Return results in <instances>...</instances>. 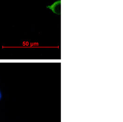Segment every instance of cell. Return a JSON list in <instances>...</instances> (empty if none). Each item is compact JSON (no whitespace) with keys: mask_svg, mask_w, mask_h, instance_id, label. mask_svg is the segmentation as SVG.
<instances>
[{"mask_svg":"<svg viewBox=\"0 0 123 122\" xmlns=\"http://www.w3.org/2000/svg\"><path fill=\"white\" fill-rule=\"evenodd\" d=\"M1 97H2V94H1V92H0V100H1Z\"/></svg>","mask_w":123,"mask_h":122,"instance_id":"2","label":"cell"},{"mask_svg":"<svg viewBox=\"0 0 123 122\" xmlns=\"http://www.w3.org/2000/svg\"><path fill=\"white\" fill-rule=\"evenodd\" d=\"M61 1L59 0L54 2L53 4L50 6H47V8H49L52 10V11L58 15H61Z\"/></svg>","mask_w":123,"mask_h":122,"instance_id":"1","label":"cell"}]
</instances>
